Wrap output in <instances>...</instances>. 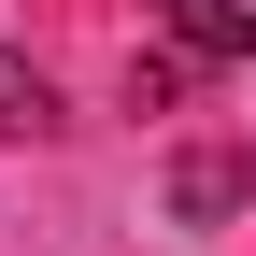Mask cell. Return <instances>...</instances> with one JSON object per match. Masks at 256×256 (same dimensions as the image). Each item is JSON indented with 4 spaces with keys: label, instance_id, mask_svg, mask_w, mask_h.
Here are the masks:
<instances>
[{
    "label": "cell",
    "instance_id": "3",
    "mask_svg": "<svg viewBox=\"0 0 256 256\" xmlns=\"http://www.w3.org/2000/svg\"><path fill=\"white\" fill-rule=\"evenodd\" d=\"M14 128H28V142H43V128H57V86L28 72V57H0V142H14Z\"/></svg>",
    "mask_w": 256,
    "mask_h": 256
},
{
    "label": "cell",
    "instance_id": "1",
    "mask_svg": "<svg viewBox=\"0 0 256 256\" xmlns=\"http://www.w3.org/2000/svg\"><path fill=\"white\" fill-rule=\"evenodd\" d=\"M242 185H256V156H242V142H200V156L171 171V214H185V228H214V214H242Z\"/></svg>",
    "mask_w": 256,
    "mask_h": 256
},
{
    "label": "cell",
    "instance_id": "2",
    "mask_svg": "<svg viewBox=\"0 0 256 256\" xmlns=\"http://www.w3.org/2000/svg\"><path fill=\"white\" fill-rule=\"evenodd\" d=\"M185 57H256V0H156Z\"/></svg>",
    "mask_w": 256,
    "mask_h": 256
}]
</instances>
